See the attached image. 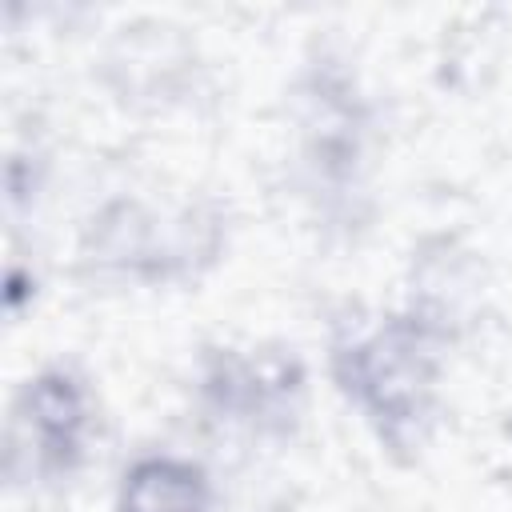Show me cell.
<instances>
[{"label": "cell", "instance_id": "cell-1", "mask_svg": "<svg viewBox=\"0 0 512 512\" xmlns=\"http://www.w3.org/2000/svg\"><path fill=\"white\" fill-rule=\"evenodd\" d=\"M440 336L412 312L380 320L372 332L340 340L332 368L340 388L372 416L392 448H412L432 420L436 376H440Z\"/></svg>", "mask_w": 512, "mask_h": 512}, {"label": "cell", "instance_id": "cell-5", "mask_svg": "<svg viewBox=\"0 0 512 512\" xmlns=\"http://www.w3.org/2000/svg\"><path fill=\"white\" fill-rule=\"evenodd\" d=\"M120 512H212V484L208 476L172 456H144L124 472Z\"/></svg>", "mask_w": 512, "mask_h": 512}, {"label": "cell", "instance_id": "cell-3", "mask_svg": "<svg viewBox=\"0 0 512 512\" xmlns=\"http://www.w3.org/2000/svg\"><path fill=\"white\" fill-rule=\"evenodd\" d=\"M88 396L64 368H48L24 384L12 408V460L36 452L40 472H72L84 460Z\"/></svg>", "mask_w": 512, "mask_h": 512}, {"label": "cell", "instance_id": "cell-4", "mask_svg": "<svg viewBox=\"0 0 512 512\" xmlns=\"http://www.w3.org/2000/svg\"><path fill=\"white\" fill-rule=\"evenodd\" d=\"M300 364L284 356H216L204 372V392L208 400L232 416V420H252L260 428H284L296 412V392H300Z\"/></svg>", "mask_w": 512, "mask_h": 512}, {"label": "cell", "instance_id": "cell-2", "mask_svg": "<svg viewBox=\"0 0 512 512\" xmlns=\"http://www.w3.org/2000/svg\"><path fill=\"white\" fill-rule=\"evenodd\" d=\"M216 248H220V216L204 208H188L176 220H168L136 200L108 204L84 236V260L92 268L144 276V280L184 276L196 264L216 260Z\"/></svg>", "mask_w": 512, "mask_h": 512}]
</instances>
